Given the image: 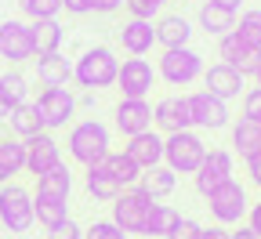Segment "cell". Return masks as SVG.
Wrapping results in <instances>:
<instances>
[{
	"label": "cell",
	"instance_id": "836d02e7",
	"mask_svg": "<svg viewBox=\"0 0 261 239\" xmlns=\"http://www.w3.org/2000/svg\"><path fill=\"white\" fill-rule=\"evenodd\" d=\"M236 37L247 40L250 47H261V8H247L236 18Z\"/></svg>",
	"mask_w": 261,
	"mask_h": 239
},
{
	"label": "cell",
	"instance_id": "2e32d148",
	"mask_svg": "<svg viewBox=\"0 0 261 239\" xmlns=\"http://www.w3.org/2000/svg\"><path fill=\"white\" fill-rule=\"evenodd\" d=\"M203 91L221 98V101H232L247 91V76H240L232 65H225V62H214V65H203Z\"/></svg>",
	"mask_w": 261,
	"mask_h": 239
},
{
	"label": "cell",
	"instance_id": "4316f807",
	"mask_svg": "<svg viewBox=\"0 0 261 239\" xmlns=\"http://www.w3.org/2000/svg\"><path fill=\"white\" fill-rule=\"evenodd\" d=\"M69 192H73V170L65 167V163L51 167L47 174H40V178H37V196H47V199H65V203H69Z\"/></svg>",
	"mask_w": 261,
	"mask_h": 239
},
{
	"label": "cell",
	"instance_id": "6da1fadb",
	"mask_svg": "<svg viewBox=\"0 0 261 239\" xmlns=\"http://www.w3.org/2000/svg\"><path fill=\"white\" fill-rule=\"evenodd\" d=\"M116 69H120V58L106 44H94L80 58H73V80L84 91H106V87H113L116 84Z\"/></svg>",
	"mask_w": 261,
	"mask_h": 239
},
{
	"label": "cell",
	"instance_id": "c3c4849f",
	"mask_svg": "<svg viewBox=\"0 0 261 239\" xmlns=\"http://www.w3.org/2000/svg\"><path fill=\"white\" fill-rule=\"evenodd\" d=\"M142 4H149V8H156V11H163V8L171 4V0H142Z\"/></svg>",
	"mask_w": 261,
	"mask_h": 239
},
{
	"label": "cell",
	"instance_id": "f546056e",
	"mask_svg": "<svg viewBox=\"0 0 261 239\" xmlns=\"http://www.w3.org/2000/svg\"><path fill=\"white\" fill-rule=\"evenodd\" d=\"M84 189H87V192H91L94 199H102V203H113V199H116V196L123 192V185H120L116 178H109V174H106V170L98 167V163H94V167H87Z\"/></svg>",
	"mask_w": 261,
	"mask_h": 239
},
{
	"label": "cell",
	"instance_id": "7bdbcfd3",
	"mask_svg": "<svg viewBox=\"0 0 261 239\" xmlns=\"http://www.w3.org/2000/svg\"><path fill=\"white\" fill-rule=\"evenodd\" d=\"M247 228L261 239V203H254V207H247Z\"/></svg>",
	"mask_w": 261,
	"mask_h": 239
},
{
	"label": "cell",
	"instance_id": "d590c367",
	"mask_svg": "<svg viewBox=\"0 0 261 239\" xmlns=\"http://www.w3.org/2000/svg\"><path fill=\"white\" fill-rule=\"evenodd\" d=\"M80 239H127V232H120L113 221H94L91 228H84Z\"/></svg>",
	"mask_w": 261,
	"mask_h": 239
},
{
	"label": "cell",
	"instance_id": "b9f144b4",
	"mask_svg": "<svg viewBox=\"0 0 261 239\" xmlns=\"http://www.w3.org/2000/svg\"><path fill=\"white\" fill-rule=\"evenodd\" d=\"M91 8H94V15H116V11H123V0H91Z\"/></svg>",
	"mask_w": 261,
	"mask_h": 239
},
{
	"label": "cell",
	"instance_id": "d6986e66",
	"mask_svg": "<svg viewBox=\"0 0 261 239\" xmlns=\"http://www.w3.org/2000/svg\"><path fill=\"white\" fill-rule=\"evenodd\" d=\"M152 29H156V47H163V51H171V47H189V40H192V22L185 18V15H156V22H152Z\"/></svg>",
	"mask_w": 261,
	"mask_h": 239
},
{
	"label": "cell",
	"instance_id": "9a60e30c",
	"mask_svg": "<svg viewBox=\"0 0 261 239\" xmlns=\"http://www.w3.org/2000/svg\"><path fill=\"white\" fill-rule=\"evenodd\" d=\"M152 127L160 134H178L192 130V113H189V98L185 94H167L152 105Z\"/></svg>",
	"mask_w": 261,
	"mask_h": 239
},
{
	"label": "cell",
	"instance_id": "e575fe53",
	"mask_svg": "<svg viewBox=\"0 0 261 239\" xmlns=\"http://www.w3.org/2000/svg\"><path fill=\"white\" fill-rule=\"evenodd\" d=\"M18 11H22L29 22L58 18V15H62V0H18Z\"/></svg>",
	"mask_w": 261,
	"mask_h": 239
},
{
	"label": "cell",
	"instance_id": "30bf717a",
	"mask_svg": "<svg viewBox=\"0 0 261 239\" xmlns=\"http://www.w3.org/2000/svg\"><path fill=\"white\" fill-rule=\"evenodd\" d=\"M232 174H236L232 152H228V149H207L203 163L196 167V174H192V185H196V192H200V196H207L211 189H218L221 181H228Z\"/></svg>",
	"mask_w": 261,
	"mask_h": 239
},
{
	"label": "cell",
	"instance_id": "e0dca14e",
	"mask_svg": "<svg viewBox=\"0 0 261 239\" xmlns=\"http://www.w3.org/2000/svg\"><path fill=\"white\" fill-rule=\"evenodd\" d=\"M113 116H116V130L123 134V138H135V134H142V130H152L149 98H120Z\"/></svg>",
	"mask_w": 261,
	"mask_h": 239
},
{
	"label": "cell",
	"instance_id": "681fc988",
	"mask_svg": "<svg viewBox=\"0 0 261 239\" xmlns=\"http://www.w3.org/2000/svg\"><path fill=\"white\" fill-rule=\"evenodd\" d=\"M8 113H11V109L4 105V98H0V120H8Z\"/></svg>",
	"mask_w": 261,
	"mask_h": 239
},
{
	"label": "cell",
	"instance_id": "f6af8a7d",
	"mask_svg": "<svg viewBox=\"0 0 261 239\" xmlns=\"http://www.w3.org/2000/svg\"><path fill=\"white\" fill-rule=\"evenodd\" d=\"M211 4H218V8H225V11H240L243 0H211Z\"/></svg>",
	"mask_w": 261,
	"mask_h": 239
},
{
	"label": "cell",
	"instance_id": "ee69618b",
	"mask_svg": "<svg viewBox=\"0 0 261 239\" xmlns=\"http://www.w3.org/2000/svg\"><path fill=\"white\" fill-rule=\"evenodd\" d=\"M200 239H228V228H225V225H211V228H200Z\"/></svg>",
	"mask_w": 261,
	"mask_h": 239
},
{
	"label": "cell",
	"instance_id": "603a6c76",
	"mask_svg": "<svg viewBox=\"0 0 261 239\" xmlns=\"http://www.w3.org/2000/svg\"><path fill=\"white\" fill-rule=\"evenodd\" d=\"M174 185H178V174H174L171 167H163V163L142 170V178H138V189H142L149 199H167V196L174 192Z\"/></svg>",
	"mask_w": 261,
	"mask_h": 239
},
{
	"label": "cell",
	"instance_id": "8992f818",
	"mask_svg": "<svg viewBox=\"0 0 261 239\" xmlns=\"http://www.w3.org/2000/svg\"><path fill=\"white\" fill-rule=\"evenodd\" d=\"M0 225L8 232H29L37 225L33 218V192L18 181H4L0 185Z\"/></svg>",
	"mask_w": 261,
	"mask_h": 239
},
{
	"label": "cell",
	"instance_id": "1f68e13d",
	"mask_svg": "<svg viewBox=\"0 0 261 239\" xmlns=\"http://www.w3.org/2000/svg\"><path fill=\"white\" fill-rule=\"evenodd\" d=\"M0 98H4L8 109H15V105H22V101H29V80H25L18 69L0 73Z\"/></svg>",
	"mask_w": 261,
	"mask_h": 239
},
{
	"label": "cell",
	"instance_id": "8d00e7d4",
	"mask_svg": "<svg viewBox=\"0 0 261 239\" xmlns=\"http://www.w3.org/2000/svg\"><path fill=\"white\" fill-rule=\"evenodd\" d=\"M200 221H192V218H178L174 221V228L167 232V235H163V239H200Z\"/></svg>",
	"mask_w": 261,
	"mask_h": 239
},
{
	"label": "cell",
	"instance_id": "ac0fdd59",
	"mask_svg": "<svg viewBox=\"0 0 261 239\" xmlns=\"http://www.w3.org/2000/svg\"><path fill=\"white\" fill-rule=\"evenodd\" d=\"M116 40L127 55H135V58H145L152 47H156V29L152 22L145 18H123V25L116 29Z\"/></svg>",
	"mask_w": 261,
	"mask_h": 239
},
{
	"label": "cell",
	"instance_id": "f1b7e54d",
	"mask_svg": "<svg viewBox=\"0 0 261 239\" xmlns=\"http://www.w3.org/2000/svg\"><path fill=\"white\" fill-rule=\"evenodd\" d=\"M178 218H181V214L171 207V203L152 199V207H149V214H145V232H142V235H149V239H163V235L174 228Z\"/></svg>",
	"mask_w": 261,
	"mask_h": 239
},
{
	"label": "cell",
	"instance_id": "83f0119b",
	"mask_svg": "<svg viewBox=\"0 0 261 239\" xmlns=\"http://www.w3.org/2000/svg\"><path fill=\"white\" fill-rule=\"evenodd\" d=\"M44 130V123H40V116H37V109H33V101H22V105H15L11 113H8V134H15V138H33V134H40Z\"/></svg>",
	"mask_w": 261,
	"mask_h": 239
},
{
	"label": "cell",
	"instance_id": "74e56055",
	"mask_svg": "<svg viewBox=\"0 0 261 239\" xmlns=\"http://www.w3.org/2000/svg\"><path fill=\"white\" fill-rule=\"evenodd\" d=\"M243 116L254 120V123H261V87L243 91Z\"/></svg>",
	"mask_w": 261,
	"mask_h": 239
},
{
	"label": "cell",
	"instance_id": "7dc6e473",
	"mask_svg": "<svg viewBox=\"0 0 261 239\" xmlns=\"http://www.w3.org/2000/svg\"><path fill=\"white\" fill-rule=\"evenodd\" d=\"M76 105H84V109H91V105H94V91H84V94L76 98Z\"/></svg>",
	"mask_w": 261,
	"mask_h": 239
},
{
	"label": "cell",
	"instance_id": "bcb514c9",
	"mask_svg": "<svg viewBox=\"0 0 261 239\" xmlns=\"http://www.w3.org/2000/svg\"><path fill=\"white\" fill-rule=\"evenodd\" d=\"M228 239H257L250 228H228Z\"/></svg>",
	"mask_w": 261,
	"mask_h": 239
},
{
	"label": "cell",
	"instance_id": "d6a6232c",
	"mask_svg": "<svg viewBox=\"0 0 261 239\" xmlns=\"http://www.w3.org/2000/svg\"><path fill=\"white\" fill-rule=\"evenodd\" d=\"M232 149L247 160L250 152H257L261 149V123H254V120H240L236 127H232Z\"/></svg>",
	"mask_w": 261,
	"mask_h": 239
},
{
	"label": "cell",
	"instance_id": "ffe728a7",
	"mask_svg": "<svg viewBox=\"0 0 261 239\" xmlns=\"http://www.w3.org/2000/svg\"><path fill=\"white\" fill-rule=\"evenodd\" d=\"M123 152L135 160L142 170H149V167L163 163V134H160L156 127H152V130H142V134H135V138H127Z\"/></svg>",
	"mask_w": 261,
	"mask_h": 239
},
{
	"label": "cell",
	"instance_id": "5b68a950",
	"mask_svg": "<svg viewBox=\"0 0 261 239\" xmlns=\"http://www.w3.org/2000/svg\"><path fill=\"white\" fill-rule=\"evenodd\" d=\"M156 76L171 87H189L203 76V55L192 47H171L156 62Z\"/></svg>",
	"mask_w": 261,
	"mask_h": 239
},
{
	"label": "cell",
	"instance_id": "d4e9b609",
	"mask_svg": "<svg viewBox=\"0 0 261 239\" xmlns=\"http://www.w3.org/2000/svg\"><path fill=\"white\" fill-rule=\"evenodd\" d=\"M196 22H200L207 37H225V33L236 29V11H225V8L211 4V0H203L200 11H196Z\"/></svg>",
	"mask_w": 261,
	"mask_h": 239
},
{
	"label": "cell",
	"instance_id": "60d3db41",
	"mask_svg": "<svg viewBox=\"0 0 261 239\" xmlns=\"http://www.w3.org/2000/svg\"><path fill=\"white\" fill-rule=\"evenodd\" d=\"M243 167H247L250 185H254V189H261V149H257V152H250V156L243 160Z\"/></svg>",
	"mask_w": 261,
	"mask_h": 239
},
{
	"label": "cell",
	"instance_id": "ab89813d",
	"mask_svg": "<svg viewBox=\"0 0 261 239\" xmlns=\"http://www.w3.org/2000/svg\"><path fill=\"white\" fill-rule=\"evenodd\" d=\"M62 11H65V15H73V18H87V15H94L91 0H62Z\"/></svg>",
	"mask_w": 261,
	"mask_h": 239
},
{
	"label": "cell",
	"instance_id": "4fadbf2b",
	"mask_svg": "<svg viewBox=\"0 0 261 239\" xmlns=\"http://www.w3.org/2000/svg\"><path fill=\"white\" fill-rule=\"evenodd\" d=\"M0 58H8V62H15V65L37 58L29 22H18V18H4V22H0Z\"/></svg>",
	"mask_w": 261,
	"mask_h": 239
},
{
	"label": "cell",
	"instance_id": "5bb4252c",
	"mask_svg": "<svg viewBox=\"0 0 261 239\" xmlns=\"http://www.w3.org/2000/svg\"><path fill=\"white\" fill-rule=\"evenodd\" d=\"M185 98H189L192 127H200V130H225L228 127V101H221L207 91H192Z\"/></svg>",
	"mask_w": 261,
	"mask_h": 239
},
{
	"label": "cell",
	"instance_id": "484cf974",
	"mask_svg": "<svg viewBox=\"0 0 261 239\" xmlns=\"http://www.w3.org/2000/svg\"><path fill=\"white\" fill-rule=\"evenodd\" d=\"M98 167H102L109 178H116V181H120L123 189L138 185V178H142V167H138L135 160H130L127 152H113V149H109V152H106L102 160H98Z\"/></svg>",
	"mask_w": 261,
	"mask_h": 239
},
{
	"label": "cell",
	"instance_id": "7a4b0ae2",
	"mask_svg": "<svg viewBox=\"0 0 261 239\" xmlns=\"http://www.w3.org/2000/svg\"><path fill=\"white\" fill-rule=\"evenodd\" d=\"M109 145H113V134L102 120H80L69 127V138H65V149H69L73 163H80L84 170L102 160L109 152Z\"/></svg>",
	"mask_w": 261,
	"mask_h": 239
},
{
	"label": "cell",
	"instance_id": "4dcf8cb0",
	"mask_svg": "<svg viewBox=\"0 0 261 239\" xmlns=\"http://www.w3.org/2000/svg\"><path fill=\"white\" fill-rule=\"evenodd\" d=\"M33 218H37V225H44L51 232L55 225H62L69 218V203L65 199H47V196H33Z\"/></svg>",
	"mask_w": 261,
	"mask_h": 239
},
{
	"label": "cell",
	"instance_id": "7402d4cb",
	"mask_svg": "<svg viewBox=\"0 0 261 239\" xmlns=\"http://www.w3.org/2000/svg\"><path fill=\"white\" fill-rule=\"evenodd\" d=\"M25 170V142L15 138V134H4L0 138V185L15 181V174Z\"/></svg>",
	"mask_w": 261,
	"mask_h": 239
},
{
	"label": "cell",
	"instance_id": "9c48e42d",
	"mask_svg": "<svg viewBox=\"0 0 261 239\" xmlns=\"http://www.w3.org/2000/svg\"><path fill=\"white\" fill-rule=\"evenodd\" d=\"M156 65L149 58H123L120 62V69H116V87L123 98H149L152 87H156Z\"/></svg>",
	"mask_w": 261,
	"mask_h": 239
},
{
	"label": "cell",
	"instance_id": "f907efd6",
	"mask_svg": "<svg viewBox=\"0 0 261 239\" xmlns=\"http://www.w3.org/2000/svg\"><path fill=\"white\" fill-rule=\"evenodd\" d=\"M254 80H257V87H261V69H257V76H254Z\"/></svg>",
	"mask_w": 261,
	"mask_h": 239
},
{
	"label": "cell",
	"instance_id": "52a82bcc",
	"mask_svg": "<svg viewBox=\"0 0 261 239\" xmlns=\"http://www.w3.org/2000/svg\"><path fill=\"white\" fill-rule=\"evenodd\" d=\"M33 109H37L44 130H62L76 116V94L69 87H44L37 94V101H33Z\"/></svg>",
	"mask_w": 261,
	"mask_h": 239
},
{
	"label": "cell",
	"instance_id": "ba28073f",
	"mask_svg": "<svg viewBox=\"0 0 261 239\" xmlns=\"http://www.w3.org/2000/svg\"><path fill=\"white\" fill-rule=\"evenodd\" d=\"M149 207H152V199L138 189V185H130V189H123L116 199H113V225L120 228V232H127V235H142L145 232V214H149Z\"/></svg>",
	"mask_w": 261,
	"mask_h": 239
},
{
	"label": "cell",
	"instance_id": "44dd1931",
	"mask_svg": "<svg viewBox=\"0 0 261 239\" xmlns=\"http://www.w3.org/2000/svg\"><path fill=\"white\" fill-rule=\"evenodd\" d=\"M37 80L44 87H69L73 80V62L65 58L62 51H51V55H37Z\"/></svg>",
	"mask_w": 261,
	"mask_h": 239
},
{
	"label": "cell",
	"instance_id": "3957f363",
	"mask_svg": "<svg viewBox=\"0 0 261 239\" xmlns=\"http://www.w3.org/2000/svg\"><path fill=\"white\" fill-rule=\"evenodd\" d=\"M203 156H207V145L196 130L163 134V167H171L174 174H196Z\"/></svg>",
	"mask_w": 261,
	"mask_h": 239
},
{
	"label": "cell",
	"instance_id": "8fae6325",
	"mask_svg": "<svg viewBox=\"0 0 261 239\" xmlns=\"http://www.w3.org/2000/svg\"><path fill=\"white\" fill-rule=\"evenodd\" d=\"M218 58L225 65H232L240 76H257V69H261V47H250L247 40H240L236 29L218 37Z\"/></svg>",
	"mask_w": 261,
	"mask_h": 239
},
{
	"label": "cell",
	"instance_id": "277c9868",
	"mask_svg": "<svg viewBox=\"0 0 261 239\" xmlns=\"http://www.w3.org/2000/svg\"><path fill=\"white\" fill-rule=\"evenodd\" d=\"M207 210L214 218V225H225V228H232L247 218V207H250V199H247V189L236 181V178H228L221 181L218 189H211L207 196Z\"/></svg>",
	"mask_w": 261,
	"mask_h": 239
},
{
	"label": "cell",
	"instance_id": "7c38bea8",
	"mask_svg": "<svg viewBox=\"0 0 261 239\" xmlns=\"http://www.w3.org/2000/svg\"><path fill=\"white\" fill-rule=\"evenodd\" d=\"M58 163H62V145L55 138V130H40V134H33V138H25V170L33 178L47 174Z\"/></svg>",
	"mask_w": 261,
	"mask_h": 239
},
{
	"label": "cell",
	"instance_id": "f35d334b",
	"mask_svg": "<svg viewBox=\"0 0 261 239\" xmlns=\"http://www.w3.org/2000/svg\"><path fill=\"white\" fill-rule=\"evenodd\" d=\"M80 235H84V228H80L73 218H65L62 225H55V228H51V239H80Z\"/></svg>",
	"mask_w": 261,
	"mask_h": 239
},
{
	"label": "cell",
	"instance_id": "cb8c5ba5",
	"mask_svg": "<svg viewBox=\"0 0 261 239\" xmlns=\"http://www.w3.org/2000/svg\"><path fill=\"white\" fill-rule=\"evenodd\" d=\"M29 33H33V47H37V55L62 51V44H65V25H62L58 18H40V22H29Z\"/></svg>",
	"mask_w": 261,
	"mask_h": 239
}]
</instances>
